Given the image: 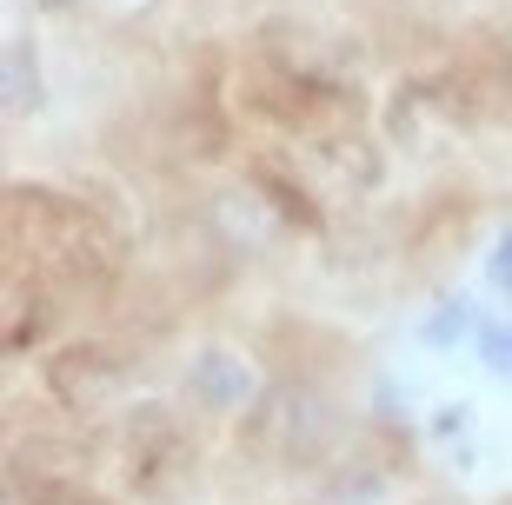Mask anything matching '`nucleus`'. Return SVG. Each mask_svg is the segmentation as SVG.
<instances>
[{
  "instance_id": "1",
  "label": "nucleus",
  "mask_w": 512,
  "mask_h": 505,
  "mask_svg": "<svg viewBox=\"0 0 512 505\" xmlns=\"http://www.w3.org/2000/svg\"><path fill=\"white\" fill-rule=\"evenodd\" d=\"M7 266H27L67 300H107L127 273V240L87 193L14 180L7 200Z\"/></svg>"
},
{
  "instance_id": "2",
  "label": "nucleus",
  "mask_w": 512,
  "mask_h": 505,
  "mask_svg": "<svg viewBox=\"0 0 512 505\" xmlns=\"http://www.w3.org/2000/svg\"><path fill=\"white\" fill-rule=\"evenodd\" d=\"M233 113L273 133L280 147H333L346 133H366V87L360 80H300L247 54L227 87Z\"/></svg>"
},
{
  "instance_id": "3",
  "label": "nucleus",
  "mask_w": 512,
  "mask_h": 505,
  "mask_svg": "<svg viewBox=\"0 0 512 505\" xmlns=\"http://www.w3.org/2000/svg\"><path fill=\"white\" fill-rule=\"evenodd\" d=\"M240 439H247L253 459H266V466H280V472H300V466L333 459L340 412H333V399H326L320 386L273 379V386H260V399H253L247 432H240Z\"/></svg>"
},
{
  "instance_id": "4",
  "label": "nucleus",
  "mask_w": 512,
  "mask_h": 505,
  "mask_svg": "<svg viewBox=\"0 0 512 505\" xmlns=\"http://www.w3.org/2000/svg\"><path fill=\"white\" fill-rule=\"evenodd\" d=\"M193 472H200V446L180 426V412H167V406L133 412L127 432H120V486H127V499L173 505V499H187Z\"/></svg>"
},
{
  "instance_id": "5",
  "label": "nucleus",
  "mask_w": 512,
  "mask_h": 505,
  "mask_svg": "<svg viewBox=\"0 0 512 505\" xmlns=\"http://www.w3.org/2000/svg\"><path fill=\"white\" fill-rule=\"evenodd\" d=\"M133 373H140V359H133V346H120V339H67V346H54V353L40 359V386L67 412L114 406L133 386Z\"/></svg>"
},
{
  "instance_id": "6",
  "label": "nucleus",
  "mask_w": 512,
  "mask_h": 505,
  "mask_svg": "<svg viewBox=\"0 0 512 505\" xmlns=\"http://www.w3.org/2000/svg\"><path fill=\"white\" fill-rule=\"evenodd\" d=\"M253 60L280 67V74H300V80H360L366 54L360 40H346L340 27L326 20H300V14H273L253 27Z\"/></svg>"
},
{
  "instance_id": "7",
  "label": "nucleus",
  "mask_w": 512,
  "mask_h": 505,
  "mask_svg": "<svg viewBox=\"0 0 512 505\" xmlns=\"http://www.w3.org/2000/svg\"><path fill=\"white\" fill-rule=\"evenodd\" d=\"M67 293H54V286L40 280V273H27V266H7V280H0V346H7V359H27L40 353L47 339H54L60 313H67Z\"/></svg>"
},
{
  "instance_id": "8",
  "label": "nucleus",
  "mask_w": 512,
  "mask_h": 505,
  "mask_svg": "<svg viewBox=\"0 0 512 505\" xmlns=\"http://www.w3.org/2000/svg\"><path fill=\"white\" fill-rule=\"evenodd\" d=\"M187 393H193V406H207V412H253L260 379H253V366L240 353L200 346V353L187 359Z\"/></svg>"
},
{
  "instance_id": "9",
  "label": "nucleus",
  "mask_w": 512,
  "mask_h": 505,
  "mask_svg": "<svg viewBox=\"0 0 512 505\" xmlns=\"http://www.w3.org/2000/svg\"><path fill=\"white\" fill-rule=\"evenodd\" d=\"M0 100H7V120H27V113H40V100H47V87H40V54L34 40H7V60H0Z\"/></svg>"
},
{
  "instance_id": "10",
  "label": "nucleus",
  "mask_w": 512,
  "mask_h": 505,
  "mask_svg": "<svg viewBox=\"0 0 512 505\" xmlns=\"http://www.w3.org/2000/svg\"><path fill=\"white\" fill-rule=\"evenodd\" d=\"M386 486V466L373 459V452H340V466H333V479H326V492L333 499H373V492Z\"/></svg>"
},
{
  "instance_id": "11",
  "label": "nucleus",
  "mask_w": 512,
  "mask_h": 505,
  "mask_svg": "<svg viewBox=\"0 0 512 505\" xmlns=\"http://www.w3.org/2000/svg\"><path fill=\"white\" fill-rule=\"evenodd\" d=\"M466 333H479V313H473V300H439L433 313H426V326H419V339L433 346V353H453Z\"/></svg>"
},
{
  "instance_id": "12",
  "label": "nucleus",
  "mask_w": 512,
  "mask_h": 505,
  "mask_svg": "<svg viewBox=\"0 0 512 505\" xmlns=\"http://www.w3.org/2000/svg\"><path fill=\"white\" fill-rule=\"evenodd\" d=\"M479 366L493 379H512V326H479Z\"/></svg>"
},
{
  "instance_id": "13",
  "label": "nucleus",
  "mask_w": 512,
  "mask_h": 505,
  "mask_svg": "<svg viewBox=\"0 0 512 505\" xmlns=\"http://www.w3.org/2000/svg\"><path fill=\"white\" fill-rule=\"evenodd\" d=\"M14 505H107V499L87 486H54V492H34V499H14Z\"/></svg>"
},
{
  "instance_id": "14",
  "label": "nucleus",
  "mask_w": 512,
  "mask_h": 505,
  "mask_svg": "<svg viewBox=\"0 0 512 505\" xmlns=\"http://www.w3.org/2000/svg\"><path fill=\"white\" fill-rule=\"evenodd\" d=\"M486 273H493V286H499V293L512 300V233L493 246V260H486Z\"/></svg>"
},
{
  "instance_id": "15",
  "label": "nucleus",
  "mask_w": 512,
  "mask_h": 505,
  "mask_svg": "<svg viewBox=\"0 0 512 505\" xmlns=\"http://www.w3.org/2000/svg\"><path fill=\"white\" fill-rule=\"evenodd\" d=\"M40 7H67V0H40Z\"/></svg>"
},
{
  "instance_id": "16",
  "label": "nucleus",
  "mask_w": 512,
  "mask_h": 505,
  "mask_svg": "<svg viewBox=\"0 0 512 505\" xmlns=\"http://www.w3.org/2000/svg\"><path fill=\"white\" fill-rule=\"evenodd\" d=\"M506 87H512V80H506Z\"/></svg>"
}]
</instances>
